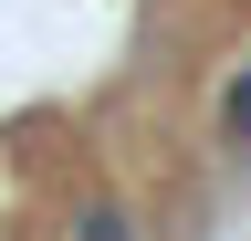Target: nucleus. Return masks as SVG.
<instances>
[{"label":"nucleus","mask_w":251,"mask_h":241,"mask_svg":"<svg viewBox=\"0 0 251 241\" xmlns=\"http://www.w3.org/2000/svg\"><path fill=\"white\" fill-rule=\"evenodd\" d=\"M74 241H136V220L115 199H94V210H74Z\"/></svg>","instance_id":"obj_1"},{"label":"nucleus","mask_w":251,"mask_h":241,"mask_svg":"<svg viewBox=\"0 0 251 241\" xmlns=\"http://www.w3.org/2000/svg\"><path fill=\"white\" fill-rule=\"evenodd\" d=\"M220 136H230V147H251V63L230 74V95H220Z\"/></svg>","instance_id":"obj_2"}]
</instances>
